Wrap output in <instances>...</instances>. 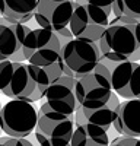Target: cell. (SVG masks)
I'll list each match as a JSON object with an SVG mask.
<instances>
[{
    "label": "cell",
    "instance_id": "cell-1",
    "mask_svg": "<svg viewBox=\"0 0 140 146\" xmlns=\"http://www.w3.org/2000/svg\"><path fill=\"white\" fill-rule=\"evenodd\" d=\"M51 85L47 70L29 62H0V92L7 98L37 102L45 96Z\"/></svg>",
    "mask_w": 140,
    "mask_h": 146
},
{
    "label": "cell",
    "instance_id": "cell-2",
    "mask_svg": "<svg viewBox=\"0 0 140 146\" xmlns=\"http://www.w3.org/2000/svg\"><path fill=\"white\" fill-rule=\"evenodd\" d=\"M102 56L112 62H140V22L110 21L98 41Z\"/></svg>",
    "mask_w": 140,
    "mask_h": 146
},
{
    "label": "cell",
    "instance_id": "cell-3",
    "mask_svg": "<svg viewBox=\"0 0 140 146\" xmlns=\"http://www.w3.org/2000/svg\"><path fill=\"white\" fill-rule=\"evenodd\" d=\"M64 75L79 78L92 72L102 60V51L96 41L75 36L61 47Z\"/></svg>",
    "mask_w": 140,
    "mask_h": 146
},
{
    "label": "cell",
    "instance_id": "cell-4",
    "mask_svg": "<svg viewBox=\"0 0 140 146\" xmlns=\"http://www.w3.org/2000/svg\"><path fill=\"white\" fill-rule=\"evenodd\" d=\"M40 111L34 102L10 98L0 110V129L12 137H26L38 124Z\"/></svg>",
    "mask_w": 140,
    "mask_h": 146
},
{
    "label": "cell",
    "instance_id": "cell-5",
    "mask_svg": "<svg viewBox=\"0 0 140 146\" xmlns=\"http://www.w3.org/2000/svg\"><path fill=\"white\" fill-rule=\"evenodd\" d=\"M61 41L55 31L47 28L31 29L23 40V56L25 62L47 67L61 60Z\"/></svg>",
    "mask_w": 140,
    "mask_h": 146
},
{
    "label": "cell",
    "instance_id": "cell-6",
    "mask_svg": "<svg viewBox=\"0 0 140 146\" xmlns=\"http://www.w3.org/2000/svg\"><path fill=\"white\" fill-rule=\"evenodd\" d=\"M76 129L75 115L60 113H40L35 139L40 146H69Z\"/></svg>",
    "mask_w": 140,
    "mask_h": 146
},
{
    "label": "cell",
    "instance_id": "cell-7",
    "mask_svg": "<svg viewBox=\"0 0 140 146\" xmlns=\"http://www.w3.org/2000/svg\"><path fill=\"white\" fill-rule=\"evenodd\" d=\"M75 92L77 104L82 107L105 104L112 94L111 78L105 76L98 69H93L89 73L75 78Z\"/></svg>",
    "mask_w": 140,
    "mask_h": 146
},
{
    "label": "cell",
    "instance_id": "cell-8",
    "mask_svg": "<svg viewBox=\"0 0 140 146\" xmlns=\"http://www.w3.org/2000/svg\"><path fill=\"white\" fill-rule=\"evenodd\" d=\"M44 102L40 113H60L75 115L77 108V98L75 92V76L63 75L54 80L45 92Z\"/></svg>",
    "mask_w": 140,
    "mask_h": 146
},
{
    "label": "cell",
    "instance_id": "cell-9",
    "mask_svg": "<svg viewBox=\"0 0 140 146\" xmlns=\"http://www.w3.org/2000/svg\"><path fill=\"white\" fill-rule=\"evenodd\" d=\"M110 25V15L93 9L88 5H75V10L69 27L75 36L89 38L92 41H99L101 35Z\"/></svg>",
    "mask_w": 140,
    "mask_h": 146
},
{
    "label": "cell",
    "instance_id": "cell-10",
    "mask_svg": "<svg viewBox=\"0 0 140 146\" xmlns=\"http://www.w3.org/2000/svg\"><path fill=\"white\" fill-rule=\"evenodd\" d=\"M75 0H38L34 19L38 27L58 31L69 27L75 10Z\"/></svg>",
    "mask_w": 140,
    "mask_h": 146
},
{
    "label": "cell",
    "instance_id": "cell-11",
    "mask_svg": "<svg viewBox=\"0 0 140 146\" xmlns=\"http://www.w3.org/2000/svg\"><path fill=\"white\" fill-rule=\"evenodd\" d=\"M26 23H10L0 16V62H23V40L31 31Z\"/></svg>",
    "mask_w": 140,
    "mask_h": 146
},
{
    "label": "cell",
    "instance_id": "cell-12",
    "mask_svg": "<svg viewBox=\"0 0 140 146\" xmlns=\"http://www.w3.org/2000/svg\"><path fill=\"white\" fill-rule=\"evenodd\" d=\"M111 85L121 98H140V63L118 62L111 70Z\"/></svg>",
    "mask_w": 140,
    "mask_h": 146
},
{
    "label": "cell",
    "instance_id": "cell-13",
    "mask_svg": "<svg viewBox=\"0 0 140 146\" xmlns=\"http://www.w3.org/2000/svg\"><path fill=\"white\" fill-rule=\"evenodd\" d=\"M120 95L115 91H112L111 98L101 105H93V107H82L77 104L75 118H76V124L82 123H90L99 126L105 130H108L117 118L118 114V107H120Z\"/></svg>",
    "mask_w": 140,
    "mask_h": 146
},
{
    "label": "cell",
    "instance_id": "cell-14",
    "mask_svg": "<svg viewBox=\"0 0 140 146\" xmlns=\"http://www.w3.org/2000/svg\"><path fill=\"white\" fill-rule=\"evenodd\" d=\"M112 126L121 136L140 137V98H128L121 102Z\"/></svg>",
    "mask_w": 140,
    "mask_h": 146
},
{
    "label": "cell",
    "instance_id": "cell-15",
    "mask_svg": "<svg viewBox=\"0 0 140 146\" xmlns=\"http://www.w3.org/2000/svg\"><path fill=\"white\" fill-rule=\"evenodd\" d=\"M38 0H0V16L10 23H26L34 18Z\"/></svg>",
    "mask_w": 140,
    "mask_h": 146
},
{
    "label": "cell",
    "instance_id": "cell-16",
    "mask_svg": "<svg viewBox=\"0 0 140 146\" xmlns=\"http://www.w3.org/2000/svg\"><path fill=\"white\" fill-rule=\"evenodd\" d=\"M108 130L90 123L76 124L70 146H110Z\"/></svg>",
    "mask_w": 140,
    "mask_h": 146
},
{
    "label": "cell",
    "instance_id": "cell-17",
    "mask_svg": "<svg viewBox=\"0 0 140 146\" xmlns=\"http://www.w3.org/2000/svg\"><path fill=\"white\" fill-rule=\"evenodd\" d=\"M112 15L121 22H140V0H115Z\"/></svg>",
    "mask_w": 140,
    "mask_h": 146
},
{
    "label": "cell",
    "instance_id": "cell-18",
    "mask_svg": "<svg viewBox=\"0 0 140 146\" xmlns=\"http://www.w3.org/2000/svg\"><path fill=\"white\" fill-rule=\"evenodd\" d=\"M76 3L79 5H88L93 9H98L104 13H107L111 16L112 13V6H114V2L115 0H75Z\"/></svg>",
    "mask_w": 140,
    "mask_h": 146
},
{
    "label": "cell",
    "instance_id": "cell-19",
    "mask_svg": "<svg viewBox=\"0 0 140 146\" xmlns=\"http://www.w3.org/2000/svg\"><path fill=\"white\" fill-rule=\"evenodd\" d=\"M110 146H140V139L131 136H120L115 137L110 143Z\"/></svg>",
    "mask_w": 140,
    "mask_h": 146
},
{
    "label": "cell",
    "instance_id": "cell-20",
    "mask_svg": "<svg viewBox=\"0 0 140 146\" xmlns=\"http://www.w3.org/2000/svg\"><path fill=\"white\" fill-rule=\"evenodd\" d=\"M0 140L7 143L9 146H34L26 137H12V136H5L0 137Z\"/></svg>",
    "mask_w": 140,
    "mask_h": 146
},
{
    "label": "cell",
    "instance_id": "cell-21",
    "mask_svg": "<svg viewBox=\"0 0 140 146\" xmlns=\"http://www.w3.org/2000/svg\"><path fill=\"white\" fill-rule=\"evenodd\" d=\"M55 32H57L58 38H60V41H61L63 45L67 44L72 38H75V35H73L72 29H70V27H66V28H63V29H58V31H55Z\"/></svg>",
    "mask_w": 140,
    "mask_h": 146
},
{
    "label": "cell",
    "instance_id": "cell-22",
    "mask_svg": "<svg viewBox=\"0 0 140 146\" xmlns=\"http://www.w3.org/2000/svg\"><path fill=\"white\" fill-rule=\"evenodd\" d=\"M0 146H9L7 143H5V142H2V140H0Z\"/></svg>",
    "mask_w": 140,
    "mask_h": 146
},
{
    "label": "cell",
    "instance_id": "cell-23",
    "mask_svg": "<svg viewBox=\"0 0 140 146\" xmlns=\"http://www.w3.org/2000/svg\"><path fill=\"white\" fill-rule=\"evenodd\" d=\"M0 110H2V107H0Z\"/></svg>",
    "mask_w": 140,
    "mask_h": 146
},
{
    "label": "cell",
    "instance_id": "cell-24",
    "mask_svg": "<svg viewBox=\"0 0 140 146\" xmlns=\"http://www.w3.org/2000/svg\"><path fill=\"white\" fill-rule=\"evenodd\" d=\"M0 107H2V104H0Z\"/></svg>",
    "mask_w": 140,
    "mask_h": 146
},
{
    "label": "cell",
    "instance_id": "cell-25",
    "mask_svg": "<svg viewBox=\"0 0 140 146\" xmlns=\"http://www.w3.org/2000/svg\"><path fill=\"white\" fill-rule=\"evenodd\" d=\"M69 146H70V145H69Z\"/></svg>",
    "mask_w": 140,
    "mask_h": 146
}]
</instances>
